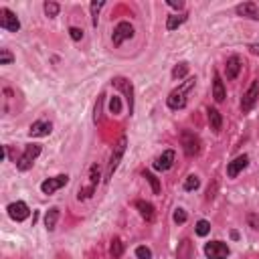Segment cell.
<instances>
[{
  "mask_svg": "<svg viewBox=\"0 0 259 259\" xmlns=\"http://www.w3.org/2000/svg\"><path fill=\"white\" fill-rule=\"evenodd\" d=\"M194 77H188L180 87H176L174 91H170V95L166 97V103H168V108L170 110H182L186 106V93L194 87Z\"/></svg>",
  "mask_w": 259,
  "mask_h": 259,
  "instance_id": "cell-1",
  "label": "cell"
},
{
  "mask_svg": "<svg viewBox=\"0 0 259 259\" xmlns=\"http://www.w3.org/2000/svg\"><path fill=\"white\" fill-rule=\"evenodd\" d=\"M126 146H128V138L122 136L118 140V144L114 146V152H112V158H110V166H108V174H106V182H110V178L114 176V172L118 170L122 158H124V154H126Z\"/></svg>",
  "mask_w": 259,
  "mask_h": 259,
  "instance_id": "cell-2",
  "label": "cell"
},
{
  "mask_svg": "<svg viewBox=\"0 0 259 259\" xmlns=\"http://www.w3.org/2000/svg\"><path fill=\"white\" fill-rule=\"evenodd\" d=\"M180 144H182V150L188 158L192 156H198V152H200V138L190 132V130H182L180 132Z\"/></svg>",
  "mask_w": 259,
  "mask_h": 259,
  "instance_id": "cell-3",
  "label": "cell"
},
{
  "mask_svg": "<svg viewBox=\"0 0 259 259\" xmlns=\"http://www.w3.org/2000/svg\"><path fill=\"white\" fill-rule=\"evenodd\" d=\"M39 154H41V146H39V144H29V146H25V152H23V156H21L19 162H17V168H19L21 172H27L29 168H33L35 160L39 158Z\"/></svg>",
  "mask_w": 259,
  "mask_h": 259,
  "instance_id": "cell-4",
  "label": "cell"
},
{
  "mask_svg": "<svg viewBox=\"0 0 259 259\" xmlns=\"http://www.w3.org/2000/svg\"><path fill=\"white\" fill-rule=\"evenodd\" d=\"M134 37V27L128 23V21H122L116 25L114 29V35H112V41H114V47H122L126 41H130Z\"/></svg>",
  "mask_w": 259,
  "mask_h": 259,
  "instance_id": "cell-5",
  "label": "cell"
},
{
  "mask_svg": "<svg viewBox=\"0 0 259 259\" xmlns=\"http://www.w3.org/2000/svg\"><path fill=\"white\" fill-rule=\"evenodd\" d=\"M229 253H231V249L223 241H211L204 245V255L209 259H227Z\"/></svg>",
  "mask_w": 259,
  "mask_h": 259,
  "instance_id": "cell-6",
  "label": "cell"
},
{
  "mask_svg": "<svg viewBox=\"0 0 259 259\" xmlns=\"http://www.w3.org/2000/svg\"><path fill=\"white\" fill-rule=\"evenodd\" d=\"M99 176H101V170H99L97 164H93L89 168V182H87V186L85 188H79V194H77L79 200H85V198H89L95 192V186L99 184Z\"/></svg>",
  "mask_w": 259,
  "mask_h": 259,
  "instance_id": "cell-7",
  "label": "cell"
},
{
  "mask_svg": "<svg viewBox=\"0 0 259 259\" xmlns=\"http://www.w3.org/2000/svg\"><path fill=\"white\" fill-rule=\"evenodd\" d=\"M257 97H259V81H253V83L249 85V89L243 93V97H241V112H243V114H247V112L253 110Z\"/></svg>",
  "mask_w": 259,
  "mask_h": 259,
  "instance_id": "cell-8",
  "label": "cell"
},
{
  "mask_svg": "<svg viewBox=\"0 0 259 259\" xmlns=\"http://www.w3.org/2000/svg\"><path fill=\"white\" fill-rule=\"evenodd\" d=\"M67 182H69V176L67 174H59V176H53V178H47V180L41 182V192L43 194H53L59 188H63Z\"/></svg>",
  "mask_w": 259,
  "mask_h": 259,
  "instance_id": "cell-9",
  "label": "cell"
},
{
  "mask_svg": "<svg viewBox=\"0 0 259 259\" xmlns=\"http://www.w3.org/2000/svg\"><path fill=\"white\" fill-rule=\"evenodd\" d=\"M112 85L118 87V89L126 95V99H128V108H130V114H132V112H134V87H132V81L126 79V77H116V79L112 81Z\"/></svg>",
  "mask_w": 259,
  "mask_h": 259,
  "instance_id": "cell-10",
  "label": "cell"
},
{
  "mask_svg": "<svg viewBox=\"0 0 259 259\" xmlns=\"http://www.w3.org/2000/svg\"><path fill=\"white\" fill-rule=\"evenodd\" d=\"M0 27L7 29V31H11V33H17V31L21 29V21H19V17H17L13 11L0 9Z\"/></svg>",
  "mask_w": 259,
  "mask_h": 259,
  "instance_id": "cell-11",
  "label": "cell"
},
{
  "mask_svg": "<svg viewBox=\"0 0 259 259\" xmlns=\"http://www.w3.org/2000/svg\"><path fill=\"white\" fill-rule=\"evenodd\" d=\"M7 211H9V217H11L13 221H25V219H29V215H31L29 204L23 202V200H17V202L9 204Z\"/></svg>",
  "mask_w": 259,
  "mask_h": 259,
  "instance_id": "cell-12",
  "label": "cell"
},
{
  "mask_svg": "<svg viewBox=\"0 0 259 259\" xmlns=\"http://www.w3.org/2000/svg\"><path fill=\"white\" fill-rule=\"evenodd\" d=\"M247 164H249V156H247V154H243V156H237L233 162H229V166H227V176H229V178H237V176L247 168Z\"/></svg>",
  "mask_w": 259,
  "mask_h": 259,
  "instance_id": "cell-13",
  "label": "cell"
},
{
  "mask_svg": "<svg viewBox=\"0 0 259 259\" xmlns=\"http://www.w3.org/2000/svg\"><path fill=\"white\" fill-rule=\"evenodd\" d=\"M174 158H176V154H174V150H164L160 156L156 158V162H154V168L156 170H170L172 168V164H174Z\"/></svg>",
  "mask_w": 259,
  "mask_h": 259,
  "instance_id": "cell-14",
  "label": "cell"
},
{
  "mask_svg": "<svg viewBox=\"0 0 259 259\" xmlns=\"http://www.w3.org/2000/svg\"><path fill=\"white\" fill-rule=\"evenodd\" d=\"M235 13L239 17H245V19H251V21H259V7L255 3H243V5H237L235 7Z\"/></svg>",
  "mask_w": 259,
  "mask_h": 259,
  "instance_id": "cell-15",
  "label": "cell"
},
{
  "mask_svg": "<svg viewBox=\"0 0 259 259\" xmlns=\"http://www.w3.org/2000/svg\"><path fill=\"white\" fill-rule=\"evenodd\" d=\"M241 67H243V63H241V57L239 55H231L229 59H227V79H237L239 77V71H241Z\"/></svg>",
  "mask_w": 259,
  "mask_h": 259,
  "instance_id": "cell-16",
  "label": "cell"
},
{
  "mask_svg": "<svg viewBox=\"0 0 259 259\" xmlns=\"http://www.w3.org/2000/svg\"><path fill=\"white\" fill-rule=\"evenodd\" d=\"M51 132H53V126H51V122H35L31 126V130H29V136H33V138H45Z\"/></svg>",
  "mask_w": 259,
  "mask_h": 259,
  "instance_id": "cell-17",
  "label": "cell"
},
{
  "mask_svg": "<svg viewBox=\"0 0 259 259\" xmlns=\"http://www.w3.org/2000/svg\"><path fill=\"white\" fill-rule=\"evenodd\" d=\"M136 209L140 211V217H142L144 221H148V223L154 221V206H152L150 202H146V200H136Z\"/></svg>",
  "mask_w": 259,
  "mask_h": 259,
  "instance_id": "cell-18",
  "label": "cell"
},
{
  "mask_svg": "<svg viewBox=\"0 0 259 259\" xmlns=\"http://www.w3.org/2000/svg\"><path fill=\"white\" fill-rule=\"evenodd\" d=\"M213 97L219 103L225 101V97H227V91H225V85H223V79L219 73H215V79H213Z\"/></svg>",
  "mask_w": 259,
  "mask_h": 259,
  "instance_id": "cell-19",
  "label": "cell"
},
{
  "mask_svg": "<svg viewBox=\"0 0 259 259\" xmlns=\"http://www.w3.org/2000/svg\"><path fill=\"white\" fill-rule=\"evenodd\" d=\"M206 116H209L211 130L221 132V128H223V116H221V112H219V110H215V108H209V110H206Z\"/></svg>",
  "mask_w": 259,
  "mask_h": 259,
  "instance_id": "cell-20",
  "label": "cell"
},
{
  "mask_svg": "<svg viewBox=\"0 0 259 259\" xmlns=\"http://www.w3.org/2000/svg\"><path fill=\"white\" fill-rule=\"evenodd\" d=\"M192 243L190 239H182L178 243V249H176V259H192Z\"/></svg>",
  "mask_w": 259,
  "mask_h": 259,
  "instance_id": "cell-21",
  "label": "cell"
},
{
  "mask_svg": "<svg viewBox=\"0 0 259 259\" xmlns=\"http://www.w3.org/2000/svg\"><path fill=\"white\" fill-rule=\"evenodd\" d=\"M57 221H59V209H57V206H51V209L47 211V215H45V227H47V231H53L57 227Z\"/></svg>",
  "mask_w": 259,
  "mask_h": 259,
  "instance_id": "cell-22",
  "label": "cell"
},
{
  "mask_svg": "<svg viewBox=\"0 0 259 259\" xmlns=\"http://www.w3.org/2000/svg\"><path fill=\"white\" fill-rule=\"evenodd\" d=\"M186 19H188V15H174V17H168L166 29H168V31H174V29H178L180 25H184Z\"/></svg>",
  "mask_w": 259,
  "mask_h": 259,
  "instance_id": "cell-23",
  "label": "cell"
},
{
  "mask_svg": "<svg viewBox=\"0 0 259 259\" xmlns=\"http://www.w3.org/2000/svg\"><path fill=\"white\" fill-rule=\"evenodd\" d=\"M110 255H112L114 259H120V257L124 255V243H122L118 237H114V239H112V245H110Z\"/></svg>",
  "mask_w": 259,
  "mask_h": 259,
  "instance_id": "cell-24",
  "label": "cell"
},
{
  "mask_svg": "<svg viewBox=\"0 0 259 259\" xmlns=\"http://www.w3.org/2000/svg\"><path fill=\"white\" fill-rule=\"evenodd\" d=\"M103 5H106L103 0H99V3H97V0H93V3L89 5V9H91V25H93V27H97V15H99V11L103 9Z\"/></svg>",
  "mask_w": 259,
  "mask_h": 259,
  "instance_id": "cell-25",
  "label": "cell"
},
{
  "mask_svg": "<svg viewBox=\"0 0 259 259\" xmlns=\"http://www.w3.org/2000/svg\"><path fill=\"white\" fill-rule=\"evenodd\" d=\"M43 9H45V15H47L49 19H55V17L59 15V11H61V7H59L57 3H45Z\"/></svg>",
  "mask_w": 259,
  "mask_h": 259,
  "instance_id": "cell-26",
  "label": "cell"
},
{
  "mask_svg": "<svg viewBox=\"0 0 259 259\" xmlns=\"http://www.w3.org/2000/svg\"><path fill=\"white\" fill-rule=\"evenodd\" d=\"M144 178L150 182V186H152V192H154V194H160V182H158V178H156V176L146 170V172H144Z\"/></svg>",
  "mask_w": 259,
  "mask_h": 259,
  "instance_id": "cell-27",
  "label": "cell"
},
{
  "mask_svg": "<svg viewBox=\"0 0 259 259\" xmlns=\"http://www.w3.org/2000/svg\"><path fill=\"white\" fill-rule=\"evenodd\" d=\"M188 75V63H178L174 69H172V79H182Z\"/></svg>",
  "mask_w": 259,
  "mask_h": 259,
  "instance_id": "cell-28",
  "label": "cell"
},
{
  "mask_svg": "<svg viewBox=\"0 0 259 259\" xmlns=\"http://www.w3.org/2000/svg\"><path fill=\"white\" fill-rule=\"evenodd\" d=\"M209 233H211V223L204 221V219H200V221L196 223V235H198V237H206Z\"/></svg>",
  "mask_w": 259,
  "mask_h": 259,
  "instance_id": "cell-29",
  "label": "cell"
},
{
  "mask_svg": "<svg viewBox=\"0 0 259 259\" xmlns=\"http://www.w3.org/2000/svg\"><path fill=\"white\" fill-rule=\"evenodd\" d=\"M198 186H200V180H198L196 174L186 176V180H184V190H196Z\"/></svg>",
  "mask_w": 259,
  "mask_h": 259,
  "instance_id": "cell-30",
  "label": "cell"
},
{
  "mask_svg": "<svg viewBox=\"0 0 259 259\" xmlns=\"http://www.w3.org/2000/svg\"><path fill=\"white\" fill-rule=\"evenodd\" d=\"M15 61V55L9 49H0V65H11Z\"/></svg>",
  "mask_w": 259,
  "mask_h": 259,
  "instance_id": "cell-31",
  "label": "cell"
},
{
  "mask_svg": "<svg viewBox=\"0 0 259 259\" xmlns=\"http://www.w3.org/2000/svg\"><path fill=\"white\" fill-rule=\"evenodd\" d=\"M110 112H112V114H122V99H120L118 95H114V97L110 99Z\"/></svg>",
  "mask_w": 259,
  "mask_h": 259,
  "instance_id": "cell-32",
  "label": "cell"
},
{
  "mask_svg": "<svg viewBox=\"0 0 259 259\" xmlns=\"http://www.w3.org/2000/svg\"><path fill=\"white\" fill-rule=\"evenodd\" d=\"M172 219H174V223L182 225V223H186L188 215H186V211H184V209H176V211H174V215H172Z\"/></svg>",
  "mask_w": 259,
  "mask_h": 259,
  "instance_id": "cell-33",
  "label": "cell"
},
{
  "mask_svg": "<svg viewBox=\"0 0 259 259\" xmlns=\"http://www.w3.org/2000/svg\"><path fill=\"white\" fill-rule=\"evenodd\" d=\"M136 257H138V259H152V251H150L148 247L140 245V247L136 249Z\"/></svg>",
  "mask_w": 259,
  "mask_h": 259,
  "instance_id": "cell-34",
  "label": "cell"
},
{
  "mask_svg": "<svg viewBox=\"0 0 259 259\" xmlns=\"http://www.w3.org/2000/svg\"><path fill=\"white\" fill-rule=\"evenodd\" d=\"M247 225H249L251 229L259 231V215H257V213H249V215H247Z\"/></svg>",
  "mask_w": 259,
  "mask_h": 259,
  "instance_id": "cell-35",
  "label": "cell"
},
{
  "mask_svg": "<svg viewBox=\"0 0 259 259\" xmlns=\"http://www.w3.org/2000/svg\"><path fill=\"white\" fill-rule=\"evenodd\" d=\"M69 37H71L73 41H81V39H83V31L77 29V27H71V29H69Z\"/></svg>",
  "mask_w": 259,
  "mask_h": 259,
  "instance_id": "cell-36",
  "label": "cell"
},
{
  "mask_svg": "<svg viewBox=\"0 0 259 259\" xmlns=\"http://www.w3.org/2000/svg\"><path fill=\"white\" fill-rule=\"evenodd\" d=\"M101 101H103V95H99L97 97V106H95V122H99V112H101Z\"/></svg>",
  "mask_w": 259,
  "mask_h": 259,
  "instance_id": "cell-37",
  "label": "cell"
},
{
  "mask_svg": "<svg viewBox=\"0 0 259 259\" xmlns=\"http://www.w3.org/2000/svg\"><path fill=\"white\" fill-rule=\"evenodd\" d=\"M168 7H172V9H184V3H182V0H168Z\"/></svg>",
  "mask_w": 259,
  "mask_h": 259,
  "instance_id": "cell-38",
  "label": "cell"
},
{
  "mask_svg": "<svg viewBox=\"0 0 259 259\" xmlns=\"http://www.w3.org/2000/svg\"><path fill=\"white\" fill-rule=\"evenodd\" d=\"M249 51L253 55H259V43H253V45H249Z\"/></svg>",
  "mask_w": 259,
  "mask_h": 259,
  "instance_id": "cell-39",
  "label": "cell"
}]
</instances>
